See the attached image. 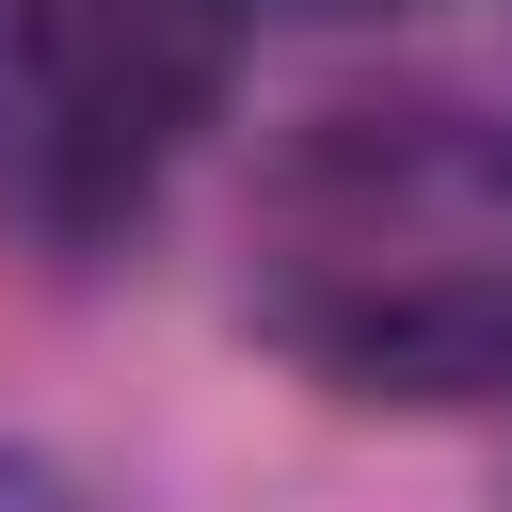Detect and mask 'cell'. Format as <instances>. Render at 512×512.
Here are the masks:
<instances>
[{
    "label": "cell",
    "instance_id": "obj_1",
    "mask_svg": "<svg viewBox=\"0 0 512 512\" xmlns=\"http://www.w3.org/2000/svg\"><path fill=\"white\" fill-rule=\"evenodd\" d=\"M240 320L400 416L512 400V112L480 96H336L240 192Z\"/></svg>",
    "mask_w": 512,
    "mask_h": 512
},
{
    "label": "cell",
    "instance_id": "obj_2",
    "mask_svg": "<svg viewBox=\"0 0 512 512\" xmlns=\"http://www.w3.org/2000/svg\"><path fill=\"white\" fill-rule=\"evenodd\" d=\"M240 80V0H0V208L112 240Z\"/></svg>",
    "mask_w": 512,
    "mask_h": 512
}]
</instances>
